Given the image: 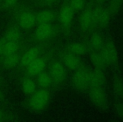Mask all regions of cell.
Instances as JSON below:
<instances>
[{
  "instance_id": "cell-1",
  "label": "cell",
  "mask_w": 123,
  "mask_h": 122,
  "mask_svg": "<svg viewBox=\"0 0 123 122\" xmlns=\"http://www.w3.org/2000/svg\"><path fill=\"white\" fill-rule=\"evenodd\" d=\"M27 101V106L34 111H41L45 109L50 101V93L46 89L36 90L33 94L29 96Z\"/></svg>"
},
{
  "instance_id": "cell-2",
  "label": "cell",
  "mask_w": 123,
  "mask_h": 122,
  "mask_svg": "<svg viewBox=\"0 0 123 122\" xmlns=\"http://www.w3.org/2000/svg\"><path fill=\"white\" fill-rule=\"evenodd\" d=\"M91 71L85 65H81L75 71L72 78V85L74 89L84 92L89 87Z\"/></svg>"
},
{
  "instance_id": "cell-3",
  "label": "cell",
  "mask_w": 123,
  "mask_h": 122,
  "mask_svg": "<svg viewBox=\"0 0 123 122\" xmlns=\"http://www.w3.org/2000/svg\"><path fill=\"white\" fill-rule=\"evenodd\" d=\"M14 21L20 29L28 31L36 24V15L34 12L28 9H19L14 14Z\"/></svg>"
},
{
  "instance_id": "cell-4",
  "label": "cell",
  "mask_w": 123,
  "mask_h": 122,
  "mask_svg": "<svg viewBox=\"0 0 123 122\" xmlns=\"http://www.w3.org/2000/svg\"><path fill=\"white\" fill-rule=\"evenodd\" d=\"M89 98L91 103L99 108H105L108 105V96L103 86H90L89 91Z\"/></svg>"
},
{
  "instance_id": "cell-5",
  "label": "cell",
  "mask_w": 123,
  "mask_h": 122,
  "mask_svg": "<svg viewBox=\"0 0 123 122\" xmlns=\"http://www.w3.org/2000/svg\"><path fill=\"white\" fill-rule=\"evenodd\" d=\"M49 74L52 80V82L56 85L63 83L67 77L66 67L59 61H53L50 65Z\"/></svg>"
},
{
  "instance_id": "cell-6",
  "label": "cell",
  "mask_w": 123,
  "mask_h": 122,
  "mask_svg": "<svg viewBox=\"0 0 123 122\" xmlns=\"http://www.w3.org/2000/svg\"><path fill=\"white\" fill-rule=\"evenodd\" d=\"M101 52L104 54L106 61L108 63V65L116 66L118 64V52L116 48V45L111 40H107L104 43Z\"/></svg>"
},
{
  "instance_id": "cell-7",
  "label": "cell",
  "mask_w": 123,
  "mask_h": 122,
  "mask_svg": "<svg viewBox=\"0 0 123 122\" xmlns=\"http://www.w3.org/2000/svg\"><path fill=\"white\" fill-rule=\"evenodd\" d=\"M46 67V59L44 57L39 56L37 58L31 62L29 65L26 66L24 70L25 76L34 77L45 71Z\"/></svg>"
},
{
  "instance_id": "cell-8",
  "label": "cell",
  "mask_w": 123,
  "mask_h": 122,
  "mask_svg": "<svg viewBox=\"0 0 123 122\" xmlns=\"http://www.w3.org/2000/svg\"><path fill=\"white\" fill-rule=\"evenodd\" d=\"M54 33V28L51 23L39 24L34 31V39L38 42H44L49 39Z\"/></svg>"
},
{
  "instance_id": "cell-9",
  "label": "cell",
  "mask_w": 123,
  "mask_h": 122,
  "mask_svg": "<svg viewBox=\"0 0 123 122\" xmlns=\"http://www.w3.org/2000/svg\"><path fill=\"white\" fill-rule=\"evenodd\" d=\"M111 14L108 11L107 9L99 6L93 9V17H94V23L100 27H105L109 24L111 21Z\"/></svg>"
},
{
  "instance_id": "cell-10",
  "label": "cell",
  "mask_w": 123,
  "mask_h": 122,
  "mask_svg": "<svg viewBox=\"0 0 123 122\" xmlns=\"http://www.w3.org/2000/svg\"><path fill=\"white\" fill-rule=\"evenodd\" d=\"M40 54H41V48L38 46H34L30 48L29 49H27L21 54L19 67L25 69L31 62H33L36 58H37L40 56Z\"/></svg>"
},
{
  "instance_id": "cell-11",
  "label": "cell",
  "mask_w": 123,
  "mask_h": 122,
  "mask_svg": "<svg viewBox=\"0 0 123 122\" xmlns=\"http://www.w3.org/2000/svg\"><path fill=\"white\" fill-rule=\"evenodd\" d=\"M20 56V53L17 52V53L3 57L0 58V67L5 70L15 69V68L19 67Z\"/></svg>"
},
{
  "instance_id": "cell-12",
  "label": "cell",
  "mask_w": 123,
  "mask_h": 122,
  "mask_svg": "<svg viewBox=\"0 0 123 122\" xmlns=\"http://www.w3.org/2000/svg\"><path fill=\"white\" fill-rule=\"evenodd\" d=\"M62 64L69 71H75L82 65L79 57L78 55L74 54V53H69V52L64 54L62 57Z\"/></svg>"
},
{
  "instance_id": "cell-13",
  "label": "cell",
  "mask_w": 123,
  "mask_h": 122,
  "mask_svg": "<svg viewBox=\"0 0 123 122\" xmlns=\"http://www.w3.org/2000/svg\"><path fill=\"white\" fill-rule=\"evenodd\" d=\"M106 82V76L104 70L94 69L91 71L90 79H89V87L90 86H103Z\"/></svg>"
},
{
  "instance_id": "cell-14",
  "label": "cell",
  "mask_w": 123,
  "mask_h": 122,
  "mask_svg": "<svg viewBox=\"0 0 123 122\" xmlns=\"http://www.w3.org/2000/svg\"><path fill=\"white\" fill-rule=\"evenodd\" d=\"M74 10L69 4L63 5L59 11V21L63 26H69L74 19Z\"/></svg>"
},
{
  "instance_id": "cell-15",
  "label": "cell",
  "mask_w": 123,
  "mask_h": 122,
  "mask_svg": "<svg viewBox=\"0 0 123 122\" xmlns=\"http://www.w3.org/2000/svg\"><path fill=\"white\" fill-rule=\"evenodd\" d=\"M20 28L16 24L11 25L4 31L3 37L7 42H18L19 43L21 39V31Z\"/></svg>"
},
{
  "instance_id": "cell-16",
  "label": "cell",
  "mask_w": 123,
  "mask_h": 122,
  "mask_svg": "<svg viewBox=\"0 0 123 122\" xmlns=\"http://www.w3.org/2000/svg\"><path fill=\"white\" fill-rule=\"evenodd\" d=\"M94 23V17H93V9H84L80 15L79 19V25L80 28L84 31H89L93 26Z\"/></svg>"
},
{
  "instance_id": "cell-17",
  "label": "cell",
  "mask_w": 123,
  "mask_h": 122,
  "mask_svg": "<svg viewBox=\"0 0 123 122\" xmlns=\"http://www.w3.org/2000/svg\"><path fill=\"white\" fill-rule=\"evenodd\" d=\"M20 87L26 96H31L36 91V83L34 81L32 77L24 76L20 79Z\"/></svg>"
},
{
  "instance_id": "cell-18",
  "label": "cell",
  "mask_w": 123,
  "mask_h": 122,
  "mask_svg": "<svg viewBox=\"0 0 123 122\" xmlns=\"http://www.w3.org/2000/svg\"><path fill=\"white\" fill-rule=\"evenodd\" d=\"M90 60L95 69L104 70L108 65L107 61L101 50H98V51L92 50V53L90 54Z\"/></svg>"
},
{
  "instance_id": "cell-19",
  "label": "cell",
  "mask_w": 123,
  "mask_h": 122,
  "mask_svg": "<svg viewBox=\"0 0 123 122\" xmlns=\"http://www.w3.org/2000/svg\"><path fill=\"white\" fill-rule=\"evenodd\" d=\"M113 92L118 100H123V79L120 75L116 74L112 81Z\"/></svg>"
},
{
  "instance_id": "cell-20",
  "label": "cell",
  "mask_w": 123,
  "mask_h": 122,
  "mask_svg": "<svg viewBox=\"0 0 123 122\" xmlns=\"http://www.w3.org/2000/svg\"><path fill=\"white\" fill-rule=\"evenodd\" d=\"M36 24H47L51 23L54 20V13L50 9H43L36 14Z\"/></svg>"
},
{
  "instance_id": "cell-21",
  "label": "cell",
  "mask_w": 123,
  "mask_h": 122,
  "mask_svg": "<svg viewBox=\"0 0 123 122\" xmlns=\"http://www.w3.org/2000/svg\"><path fill=\"white\" fill-rule=\"evenodd\" d=\"M68 51L71 53L80 56L87 53V47L84 43L80 42H74L68 46Z\"/></svg>"
},
{
  "instance_id": "cell-22",
  "label": "cell",
  "mask_w": 123,
  "mask_h": 122,
  "mask_svg": "<svg viewBox=\"0 0 123 122\" xmlns=\"http://www.w3.org/2000/svg\"><path fill=\"white\" fill-rule=\"evenodd\" d=\"M36 83L41 88L46 89V88L51 86V83H52V80H51L49 73L44 71L36 76Z\"/></svg>"
},
{
  "instance_id": "cell-23",
  "label": "cell",
  "mask_w": 123,
  "mask_h": 122,
  "mask_svg": "<svg viewBox=\"0 0 123 122\" xmlns=\"http://www.w3.org/2000/svg\"><path fill=\"white\" fill-rule=\"evenodd\" d=\"M104 38L99 33H94L92 36H90L89 39V47L91 48L92 50L94 51H98L102 48L103 45H104Z\"/></svg>"
},
{
  "instance_id": "cell-24",
  "label": "cell",
  "mask_w": 123,
  "mask_h": 122,
  "mask_svg": "<svg viewBox=\"0 0 123 122\" xmlns=\"http://www.w3.org/2000/svg\"><path fill=\"white\" fill-rule=\"evenodd\" d=\"M19 0H0V12L15 9Z\"/></svg>"
},
{
  "instance_id": "cell-25",
  "label": "cell",
  "mask_w": 123,
  "mask_h": 122,
  "mask_svg": "<svg viewBox=\"0 0 123 122\" xmlns=\"http://www.w3.org/2000/svg\"><path fill=\"white\" fill-rule=\"evenodd\" d=\"M19 49H20V43H18V42H6L3 57L19 52Z\"/></svg>"
},
{
  "instance_id": "cell-26",
  "label": "cell",
  "mask_w": 123,
  "mask_h": 122,
  "mask_svg": "<svg viewBox=\"0 0 123 122\" xmlns=\"http://www.w3.org/2000/svg\"><path fill=\"white\" fill-rule=\"evenodd\" d=\"M122 4V0H112L108 6V11L111 14H115L118 12Z\"/></svg>"
},
{
  "instance_id": "cell-27",
  "label": "cell",
  "mask_w": 123,
  "mask_h": 122,
  "mask_svg": "<svg viewBox=\"0 0 123 122\" xmlns=\"http://www.w3.org/2000/svg\"><path fill=\"white\" fill-rule=\"evenodd\" d=\"M69 5L74 11H80L84 9L85 6V1L84 0H70Z\"/></svg>"
},
{
  "instance_id": "cell-28",
  "label": "cell",
  "mask_w": 123,
  "mask_h": 122,
  "mask_svg": "<svg viewBox=\"0 0 123 122\" xmlns=\"http://www.w3.org/2000/svg\"><path fill=\"white\" fill-rule=\"evenodd\" d=\"M14 120V115L9 113L4 108H0V122L2 121H9Z\"/></svg>"
},
{
  "instance_id": "cell-29",
  "label": "cell",
  "mask_w": 123,
  "mask_h": 122,
  "mask_svg": "<svg viewBox=\"0 0 123 122\" xmlns=\"http://www.w3.org/2000/svg\"><path fill=\"white\" fill-rule=\"evenodd\" d=\"M115 110L117 116L121 119H123V100H118L115 106Z\"/></svg>"
},
{
  "instance_id": "cell-30",
  "label": "cell",
  "mask_w": 123,
  "mask_h": 122,
  "mask_svg": "<svg viewBox=\"0 0 123 122\" xmlns=\"http://www.w3.org/2000/svg\"><path fill=\"white\" fill-rule=\"evenodd\" d=\"M6 40L4 39V37L0 38V58L4 56V47H5L6 44Z\"/></svg>"
},
{
  "instance_id": "cell-31",
  "label": "cell",
  "mask_w": 123,
  "mask_h": 122,
  "mask_svg": "<svg viewBox=\"0 0 123 122\" xmlns=\"http://www.w3.org/2000/svg\"><path fill=\"white\" fill-rule=\"evenodd\" d=\"M4 98H5V94H4L2 87H1V86H0V102L4 101Z\"/></svg>"
},
{
  "instance_id": "cell-32",
  "label": "cell",
  "mask_w": 123,
  "mask_h": 122,
  "mask_svg": "<svg viewBox=\"0 0 123 122\" xmlns=\"http://www.w3.org/2000/svg\"><path fill=\"white\" fill-rule=\"evenodd\" d=\"M48 2H56V1H57V0H47Z\"/></svg>"
},
{
  "instance_id": "cell-33",
  "label": "cell",
  "mask_w": 123,
  "mask_h": 122,
  "mask_svg": "<svg viewBox=\"0 0 123 122\" xmlns=\"http://www.w3.org/2000/svg\"><path fill=\"white\" fill-rule=\"evenodd\" d=\"M2 78H1V76H0V86H1V85H2Z\"/></svg>"
},
{
  "instance_id": "cell-34",
  "label": "cell",
  "mask_w": 123,
  "mask_h": 122,
  "mask_svg": "<svg viewBox=\"0 0 123 122\" xmlns=\"http://www.w3.org/2000/svg\"><path fill=\"white\" fill-rule=\"evenodd\" d=\"M100 1H105V0H100Z\"/></svg>"
}]
</instances>
